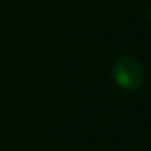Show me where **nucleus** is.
Returning a JSON list of instances; mask_svg holds the SVG:
<instances>
[{"instance_id": "nucleus-1", "label": "nucleus", "mask_w": 151, "mask_h": 151, "mask_svg": "<svg viewBox=\"0 0 151 151\" xmlns=\"http://www.w3.org/2000/svg\"><path fill=\"white\" fill-rule=\"evenodd\" d=\"M112 75L117 83V86H120L122 89L127 91H135L143 85L145 73L141 65L132 57H122L114 63L112 68Z\"/></svg>"}, {"instance_id": "nucleus-2", "label": "nucleus", "mask_w": 151, "mask_h": 151, "mask_svg": "<svg viewBox=\"0 0 151 151\" xmlns=\"http://www.w3.org/2000/svg\"><path fill=\"white\" fill-rule=\"evenodd\" d=\"M150 18H151V12H150Z\"/></svg>"}]
</instances>
